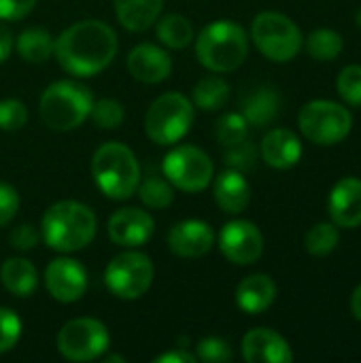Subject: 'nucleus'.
I'll return each mask as SVG.
<instances>
[{
	"label": "nucleus",
	"mask_w": 361,
	"mask_h": 363,
	"mask_svg": "<svg viewBox=\"0 0 361 363\" xmlns=\"http://www.w3.org/2000/svg\"><path fill=\"white\" fill-rule=\"evenodd\" d=\"M117 34L100 19H83L68 26L55 38V60L60 66L79 79L100 74L117 55Z\"/></svg>",
	"instance_id": "obj_1"
},
{
	"label": "nucleus",
	"mask_w": 361,
	"mask_h": 363,
	"mask_svg": "<svg viewBox=\"0 0 361 363\" xmlns=\"http://www.w3.org/2000/svg\"><path fill=\"white\" fill-rule=\"evenodd\" d=\"M98 230L94 211L77 200H60L51 204L40 221V238L57 253H74L85 249Z\"/></svg>",
	"instance_id": "obj_2"
},
{
	"label": "nucleus",
	"mask_w": 361,
	"mask_h": 363,
	"mask_svg": "<svg viewBox=\"0 0 361 363\" xmlns=\"http://www.w3.org/2000/svg\"><path fill=\"white\" fill-rule=\"evenodd\" d=\"M249 53L245 28L232 19H217L204 26L196 38V57L211 72L236 70Z\"/></svg>",
	"instance_id": "obj_3"
},
{
	"label": "nucleus",
	"mask_w": 361,
	"mask_h": 363,
	"mask_svg": "<svg viewBox=\"0 0 361 363\" xmlns=\"http://www.w3.org/2000/svg\"><path fill=\"white\" fill-rule=\"evenodd\" d=\"M91 174L98 189L111 200H128L140 183V166L123 143H104L91 157Z\"/></svg>",
	"instance_id": "obj_4"
},
{
	"label": "nucleus",
	"mask_w": 361,
	"mask_h": 363,
	"mask_svg": "<svg viewBox=\"0 0 361 363\" xmlns=\"http://www.w3.org/2000/svg\"><path fill=\"white\" fill-rule=\"evenodd\" d=\"M91 104L94 96L89 87L79 81L62 79L45 87L38 111L47 128L55 132H70L89 117Z\"/></svg>",
	"instance_id": "obj_5"
},
{
	"label": "nucleus",
	"mask_w": 361,
	"mask_h": 363,
	"mask_svg": "<svg viewBox=\"0 0 361 363\" xmlns=\"http://www.w3.org/2000/svg\"><path fill=\"white\" fill-rule=\"evenodd\" d=\"M194 123V104L187 96L179 91H168L157 96L147 115H145V132L149 140L155 145L168 147L179 143Z\"/></svg>",
	"instance_id": "obj_6"
},
{
	"label": "nucleus",
	"mask_w": 361,
	"mask_h": 363,
	"mask_svg": "<svg viewBox=\"0 0 361 363\" xmlns=\"http://www.w3.org/2000/svg\"><path fill=\"white\" fill-rule=\"evenodd\" d=\"M251 40L262 55L277 64L291 62L304 45L300 28L287 15L277 11H264L255 15L251 23Z\"/></svg>",
	"instance_id": "obj_7"
},
{
	"label": "nucleus",
	"mask_w": 361,
	"mask_h": 363,
	"mask_svg": "<svg viewBox=\"0 0 361 363\" xmlns=\"http://www.w3.org/2000/svg\"><path fill=\"white\" fill-rule=\"evenodd\" d=\"M298 125L304 138L319 147H332L343 143L351 128L353 117L349 108L332 100H313L302 106L298 115Z\"/></svg>",
	"instance_id": "obj_8"
},
{
	"label": "nucleus",
	"mask_w": 361,
	"mask_h": 363,
	"mask_svg": "<svg viewBox=\"0 0 361 363\" xmlns=\"http://www.w3.org/2000/svg\"><path fill=\"white\" fill-rule=\"evenodd\" d=\"M153 262L140 251H123L115 255L106 270L104 283L106 289L119 300H138L143 298L153 283Z\"/></svg>",
	"instance_id": "obj_9"
},
{
	"label": "nucleus",
	"mask_w": 361,
	"mask_h": 363,
	"mask_svg": "<svg viewBox=\"0 0 361 363\" xmlns=\"http://www.w3.org/2000/svg\"><path fill=\"white\" fill-rule=\"evenodd\" d=\"M111 345L109 330L102 321L79 317L62 325L57 332V351L64 359L85 363L100 359Z\"/></svg>",
	"instance_id": "obj_10"
},
{
	"label": "nucleus",
	"mask_w": 361,
	"mask_h": 363,
	"mask_svg": "<svg viewBox=\"0 0 361 363\" xmlns=\"http://www.w3.org/2000/svg\"><path fill=\"white\" fill-rule=\"evenodd\" d=\"M162 170L172 187L187 194H198L206 189L215 172L209 153L194 145L172 147V151H168L162 162Z\"/></svg>",
	"instance_id": "obj_11"
},
{
	"label": "nucleus",
	"mask_w": 361,
	"mask_h": 363,
	"mask_svg": "<svg viewBox=\"0 0 361 363\" xmlns=\"http://www.w3.org/2000/svg\"><path fill=\"white\" fill-rule=\"evenodd\" d=\"M219 251L228 262L236 266H251L264 253V236L255 223L236 219L221 228Z\"/></svg>",
	"instance_id": "obj_12"
},
{
	"label": "nucleus",
	"mask_w": 361,
	"mask_h": 363,
	"mask_svg": "<svg viewBox=\"0 0 361 363\" xmlns=\"http://www.w3.org/2000/svg\"><path fill=\"white\" fill-rule=\"evenodd\" d=\"M87 270L72 257H57L45 270V287L49 296L62 304L79 302L87 291Z\"/></svg>",
	"instance_id": "obj_13"
},
{
	"label": "nucleus",
	"mask_w": 361,
	"mask_h": 363,
	"mask_svg": "<svg viewBox=\"0 0 361 363\" xmlns=\"http://www.w3.org/2000/svg\"><path fill=\"white\" fill-rule=\"evenodd\" d=\"M155 221L147 211L128 206L119 208L109 219V238L123 249H138L153 236Z\"/></svg>",
	"instance_id": "obj_14"
},
{
	"label": "nucleus",
	"mask_w": 361,
	"mask_h": 363,
	"mask_svg": "<svg viewBox=\"0 0 361 363\" xmlns=\"http://www.w3.org/2000/svg\"><path fill=\"white\" fill-rule=\"evenodd\" d=\"M168 249L185 259H198L206 255L215 245V232L206 221L185 219L170 228L166 236Z\"/></svg>",
	"instance_id": "obj_15"
},
{
	"label": "nucleus",
	"mask_w": 361,
	"mask_h": 363,
	"mask_svg": "<svg viewBox=\"0 0 361 363\" xmlns=\"http://www.w3.org/2000/svg\"><path fill=\"white\" fill-rule=\"evenodd\" d=\"M128 72L147 85L162 83L170 77L172 72V57L168 55L166 49L151 45V43H140L128 53Z\"/></svg>",
	"instance_id": "obj_16"
},
{
	"label": "nucleus",
	"mask_w": 361,
	"mask_h": 363,
	"mask_svg": "<svg viewBox=\"0 0 361 363\" xmlns=\"http://www.w3.org/2000/svg\"><path fill=\"white\" fill-rule=\"evenodd\" d=\"M243 357L247 363H291L294 351L274 330L255 328L243 338Z\"/></svg>",
	"instance_id": "obj_17"
},
{
	"label": "nucleus",
	"mask_w": 361,
	"mask_h": 363,
	"mask_svg": "<svg viewBox=\"0 0 361 363\" xmlns=\"http://www.w3.org/2000/svg\"><path fill=\"white\" fill-rule=\"evenodd\" d=\"M328 213L334 225L338 228H360L361 225V179L345 177L340 179L328 200Z\"/></svg>",
	"instance_id": "obj_18"
},
{
	"label": "nucleus",
	"mask_w": 361,
	"mask_h": 363,
	"mask_svg": "<svg viewBox=\"0 0 361 363\" xmlns=\"http://www.w3.org/2000/svg\"><path fill=\"white\" fill-rule=\"evenodd\" d=\"M262 160L277 170H289L294 168L302 157V143L300 138L287 130V128H274L270 130L260 145Z\"/></svg>",
	"instance_id": "obj_19"
},
{
	"label": "nucleus",
	"mask_w": 361,
	"mask_h": 363,
	"mask_svg": "<svg viewBox=\"0 0 361 363\" xmlns=\"http://www.w3.org/2000/svg\"><path fill=\"white\" fill-rule=\"evenodd\" d=\"M277 300V283L268 274H249L236 287V306L247 315L266 313Z\"/></svg>",
	"instance_id": "obj_20"
},
{
	"label": "nucleus",
	"mask_w": 361,
	"mask_h": 363,
	"mask_svg": "<svg viewBox=\"0 0 361 363\" xmlns=\"http://www.w3.org/2000/svg\"><path fill=\"white\" fill-rule=\"evenodd\" d=\"M215 202L228 215H240L251 202V185L240 170L228 168L215 179Z\"/></svg>",
	"instance_id": "obj_21"
},
{
	"label": "nucleus",
	"mask_w": 361,
	"mask_h": 363,
	"mask_svg": "<svg viewBox=\"0 0 361 363\" xmlns=\"http://www.w3.org/2000/svg\"><path fill=\"white\" fill-rule=\"evenodd\" d=\"M281 113V96L274 87H257L243 100V117L253 128L270 125Z\"/></svg>",
	"instance_id": "obj_22"
},
{
	"label": "nucleus",
	"mask_w": 361,
	"mask_h": 363,
	"mask_svg": "<svg viewBox=\"0 0 361 363\" xmlns=\"http://www.w3.org/2000/svg\"><path fill=\"white\" fill-rule=\"evenodd\" d=\"M164 9V0H115V15L130 32L149 30Z\"/></svg>",
	"instance_id": "obj_23"
},
{
	"label": "nucleus",
	"mask_w": 361,
	"mask_h": 363,
	"mask_svg": "<svg viewBox=\"0 0 361 363\" xmlns=\"http://www.w3.org/2000/svg\"><path fill=\"white\" fill-rule=\"evenodd\" d=\"M0 283L9 294L17 298H28L38 285L36 266L26 257H11L0 268Z\"/></svg>",
	"instance_id": "obj_24"
},
{
	"label": "nucleus",
	"mask_w": 361,
	"mask_h": 363,
	"mask_svg": "<svg viewBox=\"0 0 361 363\" xmlns=\"http://www.w3.org/2000/svg\"><path fill=\"white\" fill-rule=\"evenodd\" d=\"M55 38L43 28H28L15 38V49L21 60L30 64H43L53 55Z\"/></svg>",
	"instance_id": "obj_25"
},
{
	"label": "nucleus",
	"mask_w": 361,
	"mask_h": 363,
	"mask_svg": "<svg viewBox=\"0 0 361 363\" xmlns=\"http://www.w3.org/2000/svg\"><path fill=\"white\" fill-rule=\"evenodd\" d=\"M157 40L168 49H185L194 43V28L191 21L183 15L170 13L155 21Z\"/></svg>",
	"instance_id": "obj_26"
},
{
	"label": "nucleus",
	"mask_w": 361,
	"mask_h": 363,
	"mask_svg": "<svg viewBox=\"0 0 361 363\" xmlns=\"http://www.w3.org/2000/svg\"><path fill=\"white\" fill-rule=\"evenodd\" d=\"M230 98V85L221 77H204L196 83L191 91V104L198 106L200 111L213 113L219 111Z\"/></svg>",
	"instance_id": "obj_27"
},
{
	"label": "nucleus",
	"mask_w": 361,
	"mask_h": 363,
	"mask_svg": "<svg viewBox=\"0 0 361 363\" xmlns=\"http://www.w3.org/2000/svg\"><path fill=\"white\" fill-rule=\"evenodd\" d=\"M345 40L338 32L321 28L311 32V36L306 38V51L313 60L317 62H332L343 53Z\"/></svg>",
	"instance_id": "obj_28"
},
{
	"label": "nucleus",
	"mask_w": 361,
	"mask_h": 363,
	"mask_svg": "<svg viewBox=\"0 0 361 363\" xmlns=\"http://www.w3.org/2000/svg\"><path fill=\"white\" fill-rule=\"evenodd\" d=\"M138 198L147 208H168L174 202L172 185L162 177H149L138 183Z\"/></svg>",
	"instance_id": "obj_29"
},
{
	"label": "nucleus",
	"mask_w": 361,
	"mask_h": 363,
	"mask_svg": "<svg viewBox=\"0 0 361 363\" xmlns=\"http://www.w3.org/2000/svg\"><path fill=\"white\" fill-rule=\"evenodd\" d=\"M340 234H338V225L334 223H317L309 230L306 238H304V247L311 255L315 257H323L330 255L336 247H338Z\"/></svg>",
	"instance_id": "obj_30"
},
{
	"label": "nucleus",
	"mask_w": 361,
	"mask_h": 363,
	"mask_svg": "<svg viewBox=\"0 0 361 363\" xmlns=\"http://www.w3.org/2000/svg\"><path fill=\"white\" fill-rule=\"evenodd\" d=\"M215 136L223 147L238 145L249 136V123L243 117V113H226L217 119Z\"/></svg>",
	"instance_id": "obj_31"
},
{
	"label": "nucleus",
	"mask_w": 361,
	"mask_h": 363,
	"mask_svg": "<svg viewBox=\"0 0 361 363\" xmlns=\"http://www.w3.org/2000/svg\"><path fill=\"white\" fill-rule=\"evenodd\" d=\"M89 117L96 123V128H100V130H117L126 119V111H123L121 102H117L113 98H102L91 104Z\"/></svg>",
	"instance_id": "obj_32"
},
{
	"label": "nucleus",
	"mask_w": 361,
	"mask_h": 363,
	"mask_svg": "<svg viewBox=\"0 0 361 363\" xmlns=\"http://www.w3.org/2000/svg\"><path fill=\"white\" fill-rule=\"evenodd\" d=\"M336 87L340 98L351 104V106H361V66L351 64L345 66L336 79Z\"/></svg>",
	"instance_id": "obj_33"
},
{
	"label": "nucleus",
	"mask_w": 361,
	"mask_h": 363,
	"mask_svg": "<svg viewBox=\"0 0 361 363\" xmlns=\"http://www.w3.org/2000/svg\"><path fill=\"white\" fill-rule=\"evenodd\" d=\"M196 357L198 362L204 363H228L234 359V353L226 340L211 336V338H202L196 345Z\"/></svg>",
	"instance_id": "obj_34"
},
{
	"label": "nucleus",
	"mask_w": 361,
	"mask_h": 363,
	"mask_svg": "<svg viewBox=\"0 0 361 363\" xmlns=\"http://www.w3.org/2000/svg\"><path fill=\"white\" fill-rule=\"evenodd\" d=\"M21 338V319L13 308L0 306V355L9 353Z\"/></svg>",
	"instance_id": "obj_35"
},
{
	"label": "nucleus",
	"mask_w": 361,
	"mask_h": 363,
	"mask_svg": "<svg viewBox=\"0 0 361 363\" xmlns=\"http://www.w3.org/2000/svg\"><path fill=\"white\" fill-rule=\"evenodd\" d=\"M28 123V108L21 100L6 98L0 100V130L15 132Z\"/></svg>",
	"instance_id": "obj_36"
},
{
	"label": "nucleus",
	"mask_w": 361,
	"mask_h": 363,
	"mask_svg": "<svg viewBox=\"0 0 361 363\" xmlns=\"http://www.w3.org/2000/svg\"><path fill=\"white\" fill-rule=\"evenodd\" d=\"M223 160H226V164H228L230 168L245 172V170H251V168L255 166L257 151H255L253 143H249V140L245 138L243 143L228 147V151H226V157H223Z\"/></svg>",
	"instance_id": "obj_37"
},
{
	"label": "nucleus",
	"mask_w": 361,
	"mask_h": 363,
	"mask_svg": "<svg viewBox=\"0 0 361 363\" xmlns=\"http://www.w3.org/2000/svg\"><path fill=\"white\" fill-rule=\"evenodd\" d=\"M19 211V194L13 185L0 183V228L13 221Z\"/></svg>",
	"instance_id": "obj_38"
},
{
	"label": "nucleus",
	"mask_w": 361,
	"mask_h": 363,
	"mask_svg": "<svg viewBox=\"0 0 361 363\" xmlns=\"http://www.w3.org/2000/svg\"><path fill=\"white\" fill-rule=\"evenodd\" d=\"M9 242H11V247L17 249V251H32V249L40 242V234L34 230L32 223H21V225H17V228L11 232Z\"/></svg>",
	"instance_id": "obj_39"
},
{
	"label": "nucleus",
	"mask_w": 361,
	"mask_h": 363,
	"mask_svg": "<svg viewBox=\"0 0 361 363\" xmlns=\"http://www.w3.org/2000/svg\"><path fill=\"white\" fill-rule=\"evenodd\" d=\"M38 0H0V19L2 21H17L32 13Z\"/></svg>",
	"instance_id": "obj_40"
},
{
	"label": "nucleus",
	"mask_w": 361,
	"mask_h": 363,
	"mask_svg": "<svg viewBox=\"0 0 361 363\" xmlns=\"http://www.w3.org/2000/svg\"><path fill=\"white\" fill-rule=\"evenodd\" d=\"M153 362L155 363H198V357H196V353H189V351H185V349L181 347V349L166 351V353L157 355Z\"/></svg>",
	"instance_id": "obj_41"
},
{
	"label": "nucleus",
	"mask_w": 361,
	"mask_h": 363,
	"mask_svg": "<svg viewBox=\"0 0 361 363\" xmlns=\"http://www.w3.org/2000/svg\"><path fill=\"white\" fill-rule=\"evenodd\" d=\"M13 47H15V36L9 30V26L0 19V64L9 60V55L13 53Z\"/></svg>",
	"instance_id": "obj_42"
},
{
	"label": "nucleus",
	"mask_w": 361,
	"mask_h": 363,
	"mask_svg": "<svg viewBox=\"0 0 361 363\" xmlns=\"http://www.w3.org/2000/svg\"><path fill=\"white\" fill-rule=\"evenodd\" d=\"M351 313L357 321H361V285L355 287V291L351 296Z\"/></svg>",
	"instance_id": "obj_43"
},
{
	"label": "nucleus",
	"mask_w": 361,
	"mask_h": 363,
	"mask_svg": "<svg viewBox=\"0 0 361 363\" xmlns=\"http://www.w3.org/2000/svg\"><path fill=\"white\" fill-rule=\"evenodd\" d=\"M102 359H104V363H113V362H119V363H123L126 362V357L123 355H102Z\"/></svg>",
	"instance_id": "obj_44"
},
{
	"label": "nucleus",
	"mask_w": 361,
	"mask_h": 363,
	"mask_svg": "<svg viewBox=\"0 0 361 363\" xmlns=\"http://www.w3.org/2000/svg\"><path fill=\"white\" fill-rule=\"evenodd\" d=\"M357 26L361 28V9H360V13H357Z\"/></svg>",
	"instance_id": "obj_45"
}]
</instances>
